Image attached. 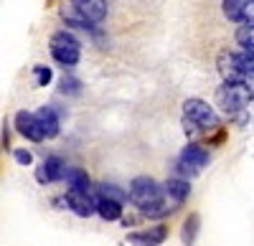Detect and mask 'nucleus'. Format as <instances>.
<instances>
[{
  "label": "nucleus",
  "mask_w": 254,
  "mask_h": 246,
  "mask_svg": "<svg viewBox=\"0 0 254 246\" xmlns=\"http://www.w3.org/2000/svg\"><path fill=\"white\" fill-rule=\"evenodd\" d=\"M61 180L69 183V191L89 193V188H92V180H89L87 170H81V168H66V170H64V178H61Z\"/></svg>",
  "instance_id": "nucleus-15"
},
{
  "label": "nucleus",
  "mask_w": 254,
  "mask_h": 246,
  "mask_svg": "<svg viewBox=\"0 0 254 246\" xmlns=\"http://www.w3.org/2000/svg\"><path fill=\"white\" fill-rule=\"evenodd\" d=\"M252 3L254 0H224L221 8H224V15L234 23H247L252 20Z\"/></svg>",
  "instance_id": "nucleus-14"
},
{
  "label": "nucleus",
  "mask_w": 254,
  "mask_h": 246,
  "mask_svg": "<svg viewBox=\"0 0 254 246\" xmlns=\"http://www.w3.org/2000/svg\"><path fill=\"white\" fill-rule=\"evenodd\" d=\"M176 208H178L176 203H168V198H160L158 203H153V206L142 208L140 213H142V216H147V218H165V216H171Z\"/></svg>",
  "instance_id": "nucleus-18"
},
{
  "label": "nucleus",
  "mask_w": 254,
  "mask_h": 246,
  "mask_svg": "<svg viewBox=\"0 0 254 246\" xmlns=\"http://www.w3.org/2000/svg\"><path fill=\"white\" fill-rule=\"evenodd\" d=\"M15 132L23 135V137L31 140V142H41V140H44V135H41V127H38V122H36V114H33V112H26V109H20V112L15 114Z\"/></svg>",
  "instance_id": "nucleus-9"
},
{
  "label": "nucleus",
  "mask_w": 254,
  "mask_h": 246,
  "mask_svg": "<svg viewBox=\"0 0 254 246\" xmlns=\"http://www.w3.org/2000/svg\"><path fill=\"white\" fill-rule=\"evenodd\" d=\"M36 122H38V127H41V135H44V140H51L59 135L61 130V119H59V112L54 107H41L36 112Z\"/></svg>",
  "instance_id": "nucleus-10"
},
{
  "label": "nucleus",
  "mask_w": 254,
  "mask_h": 246,
  "mask_svg": "<svg viewBox=\"0 0 254 246\" xmlns=\"http://www.w3.org/2000/svg\"><path fill=\"white\" fill-rule=\"evenodd\" d=\"M216 101L231 119H247L252 107V84L247 81H224L216 92Z\"/></svg>",
  "instance_id": "nucleus-1"
},
{
  "label": "nucleus",
  "mask_w": 254,
  "mask_h": 246,
  "mask_svg": "<svg viewBox=\"0 0 254 246\" xmlns=\"http://www.w3.org/2000/svg\"><path fill=\"white\" fill-rule=\"evenodd\" d=\"M71 8L92 26L107 18V0H71Z\"/></svg>",
  "instance_id": "nucleus-6"
},
{
  "label": "nucleus",
  "mask_w": 254,
  "mask_h": 246,
  "mask_svg": "<svg viewBox=\"0 0 254 246\" xmlns=\"http://www.w3.org/2000/svg\"><path fill=\"white\" fill-rule=\"evenodd\" d=\"M165 239H168V226H163V223H158L153 229L127 234V244H132V246H160Z\"/></svg>",
  "instance_id": "nucleus-7"
},
{
  "label": "nucleus",
  "mask_w": 254,
  "mask_h": 246,
  "mask_svg": "<svg viewBox=\"0 0 254 246\" xmlns=\"http://www.w3.org/2000/svg\"><path fill=\"white\" fill-rule=\"evenodd\" d=\"M178 162H183V165H188L190 170L198 173L201 168L208 165V152L201 145H196V142H188V145L183 148V152H181V157H178Z\"/></svg>",
  "instance_id": "nucleus-13"
},
{
  "label": "nucleus",
  "mask_w": 254,
  "mask_h": 246,
  "mask_svg": "<svg viewBox=\"0 0 254 246\" xmlns=\"http://www.w3.org/2000/svg\"><path fill=\"white\" fill-rule=\"evenodd\" d=\"M198 229H201V216H198V213H190V216L183 221V229H181V241H183V246H193V244H196Z\"/></svg>",
  "instance_id": "nucleus-17"
},
{
  "label": "nucleus",
  "mask_w": 254,
  "mask_h": 246,
  "mask_svg": "<svg viewBox=\"0 0 254 246\" xmlns=\"http://www.w3.org/2000/svg\"><path fill=\"white\" fill-rule=\"evenodd\" d=\"M51 46V56L59 61V64L66 69V66H76L79 58H81V41L76 36H71L69 31H56L49 41Z\"/></svg>",
  "instance_id": "nucleus-3"
},
{
  "label": "nucleus",
  "mask_w": 254,
  "mask_h": 246,
  "mask_svg": "<svg viewBox=\"0 0 254 246\" xmlns=\"http://www.w3.org/2000/svg\"><path fill=\"white\" fill-rule=\"evenodd\" d=\"M94 213H99L102 221H120L122 218V203H115L107 198H94Z\"/></svg>",
  "instance_id": "nucleus-16"
},
{
  "label": "nucleus",
  "mask_w": 254,
  "mask_h": 246,
  "mask_svg": "<svg viewBox=\"0 0 254 246\" xmlns=\"http://www.w3.org/2000/svg\"><path fill=\"white\" fill-rule=\"evenodd\" d=\"M61 18L66 20L69 26H74V28H81V31H94V26L89 23V20H84V18H81L71 5H64V8H61Z\"/></svg>",
  "instance_id": "nucleus-21"
},
{
  "label": "nucleus",
  "mask_w": 254,
  "mask_h": 246,
  "mask_svg": "<svg viewBox=\"0 0 254 246\" xmlns=\"http://www.w3.org/2000/svg\"><path fill=\"white\" fill-rule=\"evenodd\" d=\"M219 71H221L224 81H247V84H252L254 53L221 51V53H219Z\"/></svg>",
  "instance_id": "nucleus-2"
},
{
  "label": "nucleus",
  "mask_w": 254,
  "mask_h": 246,
  "mask_svg": "<svg viewBox=\"0 0 254 246\" xmlns=\"http://www.w3.org/2000/svg\"><path fill=\"white\" fill-rule=\"evenodd\" d=\"M64 203L81 218L94 216V196L92 193H79V191H69L64 196Z\"/></svg>",
  "instance_id": "nucleus-8"
},
{
  "label": "nucleus",
  "mask_w": 254,
  "mask_h": 246,
  "mask_svg": "<svg viewBox=\"0 0 254 246\" xmlns=\"http://www.w3.org/2000/svg\"><path fill=\"white\" fill-rule=\"evenodd\" d=\"M13 157H15L18 165H31V162H33V155H31L28 150H15Z\"/></svg>",
  "instance_id": "nucleus-24"
},
{
  "label": "nucleus",
  "mask_w": 254,
  "mask_h": 246,
  "mask_svg": "<svg viewBox=\"0 0 254 246\" xmlns=\"http://www.w3.org/2000/svg\"><path fill=\"white\" fill-rule=\"evenodd\" d=\"M127 198H130V203H135V206L142 211L147 206H153V203H158L163 198V193H160V186L150 175H137L130 183V193H127Z\"/></svg>",
  "instance_id": "nucleus-5"
},
{
  "label": "nucleus",
  "mask_w": 254,
  "mask_h": 246,
  "mask_svg": "<svg viewBox=\"0 0 254 246\" xmlns=\"http://www.w3.org/2000/svg\"><path fill=\"white\" fill-rule=\"evenodd\" d=\"M94 191H97V198H107V200H115V203H125L127 200V193L122 188L112 186V183H97Z\"/></svg>",
  "instance_id": "nucleus-20"
},
{
  "label": "nucleus",
  "mask_w": 254,
  "mask_h": 246,
  "mask_svg": "<svg viewBox=\"0 0 254 246\" xmlns=\"http://www.w3.org/2000/svg\"><path fill=\"white\" fill-rule=\"evenodd\" d=\"M81 92V81L74 76H64L61 79V94H79Z\"/></svg>",
  "instance_id": "nucleus-22"
},
{
  "label": "nucleus",
  "mask_w": 254,
  "mask_h": 246,
  "mask_svg": "<svg viewBox=\"0 0 254 246\" xmlns=\"http://www.w3.org/2000/svg\"><path fill=\"white\" fill-rule=\"evenodd\" d=\"M33 74H36V81H38L41 87H46L49 81H51V76H54L49 66H33Z\"/></svg>",
  "instance_id": "nucleus-23"
},
{
  "label": "nucleus",
  "mask_w": 254,
  "mask_h": 246,
  "mask_svg": "<svg viewBox=\"0 0 254 246\" xmlns=\"http://www.w3.org/2000/svg\"><path fill=\"white\" fill-rule=\"evenodd\" d=\"M64 170H66L64 160L56 157V155H51V157L44 160V165L36 170V180L41 183V186H46V183H56V180L64 178Z\"/></svg>",
  "instance_id": "nucleus-11"
},
{
  "label": "nucleus",
  "mask_w": 254,
  "mask_h": 246,
  "mask_svg": "<svg viewBox=\"0 0 254 246\" xmlns=\"http://www.w3.org/2000/svg\"><path fill=\"white\" fill-rule=\"evenodd\" d=\"M237 41L244 53H254V20H247V23L239 26L237 31Z\"/></svg>",
  "instance_id": "nucleus-19"
},
{
  "label": "nucleus",
  "mask_w": 254,
  "mask_h": 246,
  "mask_svg": "<svg viewBox=\"0 0 254 246\" xmlns=\"http://www.w3.org/2000/svg\"><path fill=\"white\" fill-rule=\"evenodd\" d=\"M183 119H188L190 125H196L198 130H219V114L214 112V107H208V101L203 99H196V97H190L183 101Z\"/></svg>",
  "instance_id": "nucleus-4"
},
{
  "label": "nucleus",
  "mask_w": 254,
  "mask_h": 246,
  "mask_svg": "<svg viewBox=\"0 0 254 246\" xmlns=\"http://www.w3.org/2000/svg\"><path fill=\"white\" fill-rule=\"evenodd\" d=\"M160 193H163V198H168L171 203L181 206V203L190 196V183H188V180H181V178H168V180L163 183Z\"/></svg>",
  "instance_id": "nucleus-12"
}]
</instances>
